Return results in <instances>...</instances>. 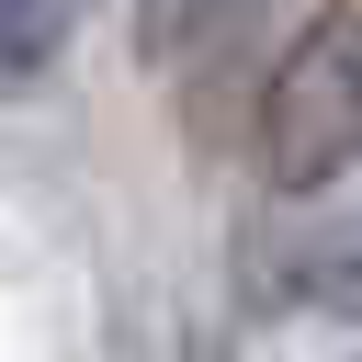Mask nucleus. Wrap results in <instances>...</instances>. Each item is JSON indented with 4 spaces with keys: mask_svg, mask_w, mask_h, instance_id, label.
Here are the masks:
<instances>
[{
    "mask_svg": "<svg viewBox=\"0 0 362 362\" xmlns=\"http://www.w3.org/2000/svg\"><path fill=\"white\" fill-rule=\"evenodd\" d=\"M260 192L272 204H317L362 170V0H328L260 79Z\"/></svg>",
    "mask_w": 362,
    "mask_h": 362,
    "instance_id": "obj_1",
    "label": "nucleus"
},
{
    "mask_svg": "<svg viewBox=\"0 0 362 362\" xmlns=\"http://www.w3.org/2000/svg\"><path fill=\"white\" fill-rule=\"evenodd\" d=\"M260 0H147V57H181V45H215L238 34Z\"/></svg>",
    "mask_w": 362,
    "mask_h": 362,
    "instance_id": "obj_4",
    "label": "nucleus"
},
{
    "mask_svg": "<svg viewBox=\"0 0 362 362\" xmlns=\"http://www.w3.org/2000/svg\"><path fill=\"white\" fill-rule=\"evenodd\" d=\"M272 305H317V317H339V328H362V215H339V226H317L294 260H283V294Z\"/></svg>",
    "mask_w": 362,
    "mask_h": 362,
    "instance_id": "obj_2",
    "label": "nucleus"
},
{
    "mask_svg": "<svg viewBox=\"0 0 362 362\" xmlns=\"http://www.w3.org/2000/svg\"><path fill=\"white\" fill-rule=\"evenodd\" d=\"M68 11L79 0H0V90H34L68 57Z\"/></svg>",
    "mask_w": 362,
    "mask_h": 362,
    "instance_id": "obj_3",
    "label": "nucleus"
}]
</instances>
